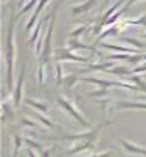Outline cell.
<instances>
[{
  "label": "cell",
  "mask_w": 146,
  "mask_h": 157,
  "mask_svg": "<svg viewBox=\"0 0 146 157\" xmlns=\"http://www.w3.org/2000/svg\"><path fill=\"white\" fill-rule=\"evenodd\" d=\"M107 72H109V74H113V75H116L118 78H124V77H129V75H132V69H129L127 66H121V64H116L115 68L109 69Z\"/></svg>",
  "instance_id": "obj_15"
},
{
  "label": "cell",
  "mask_w": 146,
  "mask_h": 157,
  "mask_svg": "<svg viewBox=\"0 0 146 157\" xmlns=\"http://www.w3.org/2000/svg\"><path fill=\"white\" fill-rule=\"evenodd\" d=\"M21 123H22V126L30 127V129H44L43 124L39 123V121H36V120H30V118H22Z\"/></svg>",
  "instance_id": "obj_24"
},
{
  "label": "cell",
  "mask_w": 146,
  "mask_h": 157,
  "mask_svg": "<svg viewBox=\"0 0 146 157\" xmlns=\"http://www.w3.org/2000/svg\"><path fill=\"white\" fill-rule=\"evenodd\" d=\"M8 118H11V120H14V109H13V105L10 104V101H3L2 104V121L5 123Z\"/></svg>",
  "instance_id": "obj_17"
},
{
  "label": "cell",
  "mask_w": 146,
  "mask_h": 157,
  "mask_svg": "<svg viewBox=\"0 0 146 157\" xmlns=\"http://www.w3.org/2000/svg\"><path fill=\"white\" fill-rule=\"evenodd\" d=\"M107 60H110V61H113V60H129L130 58V54H119V52H115V54H110V55H107L105 57Z\"/></svg>",
  "instance_id": "obj_27"
},
{
  "label": "cell",
  "mask_w": 146,
  "mask_h": 157,
  "mask_svg": "<svg viewBox=\"0 0 146 157\" xmlns=\"http://www.w3.org/2000/svg\"><path fill=\"white\" fill-rule=\"evenodd\" d=\"M27 154H29V157H38V155L35 154V151L30 149V148H27Z\"/></svg>",
  "instance_id": "obj_31"
},
{
  "label": "cell",
  "mask_w": 146,
  "mask_h": 157,
  "mask_svg": "<svg viewBox=\"0 0 146 157\" xmlns=\"http://www.w3.org/2000/svg\"><path fill=\"white\" fill-rule=\"evenodd\" d=\"M54 14V13H52ZM52 14L49 13V14L44 17V19H41L38 24H36V27H35V30L30 33V38H29V44L30 46H36V39H39V36L43 35V30H44V25H46V22H47V19H50L52 17Z\"/></svg>",
  "instance_id": "obj_11"
},
{
  "label": "cell",
  "mask_w": 146,
  "mask_h": 157,
  "mask_svg": "<svg viewBox=\"0 0 146 157\" xmlns=\"http://www.w3.org/2000/svg\"><path fill=\"white\" fill-rule=\"evenodd\" d=\"M24 80H25V66L21 69V74L17 75V80L14 83V90H13V99H14L16 107H21L24 101Z\"/></svg>",
  "instance_id": "obj_7"
},
{
  "label": "cell",
  "mask_w": 146,
  "mask_h": 157,
  "mask_svg": "<svg viewBox=\"0 0 146 157\" xmlns=\"http://www.w3.org/2000/svg\"><path fill=\"white\" fill-rule=\"evenodd\" d=\"M124 22L127 25V29H130V27H146V13L141 14L140 17H127V19H124Z\"/></svg>",
  "instance_id": "obj_16"
},
{
  "label": "cell",
  "mask_w": 146,
  "mask_h": 157,
  "mask_svg": "<svg viewBox=\"0 0 146 157\" xmlns=\"http://www.w3.org/2000/svg\"><path fill=\"white\" fill-rule=\"evenodd\" d=\"M123 3H124V0H116V2H115L113 5H110L107 10H105V13H104V14H102V17H101V22H102V25H104L105 22H107V21H109V19H110L113 14H116V13H118V8L121 6ZM104 29H105V27H104Z\"/></svg>",
  "instance_id": "obj_13"
},
{
  "label": "cell",
  "mask_w": 146,
  "mask_h": 157,
  "mask_svg": "<svg viewBox=\"0 0 146 157\" xmlns=\"http://www.w3.org/2000/svg\"><path fill=\"white\" fill-rule=\"evenodd\" d=\"M46 68H47L46 63H39V66H38V69H36V82H38L39 85H43V83L46 82V77H47Z\"/></svg>",
  "instance_id": "obj_20"
},
{
  "label": "cell",
  "mask_w": 146,
  "mask_h": 157,
  "mask_svg": "<svg viewBox=\"0 0 146 157\" xmlns=\"http://www.w3.org/2000/svg\"><path fill=\"white\" fill-rule=\"evenodd\" d=\"M90 96L104 99L105 96H109V88H99V90H94V91H90Z\"/></svg>",
  "instance_id": "obj_26"
},
{
  "label": "cell",
  "mask_w": 146,
  "mask_h": 157,
  "mask_svg": "<svg viewBox=\"0 0 146 157\" xmlns=\"http://www.w3.org/2000/svg\"><path fill=\"white\" fill-rule=\"evenodd\" d=\"M55 82L57 85H61L64 82V75H63V66L61 61H55Z\"/></svg>",
  "instance_id": "obj_25"
},
{
  "label": "cell",
  "mask_w": 146,
  "mask_h": 157,
  "mask_svg": "<svg viewBox=\"0 0 146 157\" xmlns=\"http://www.w3.org/2000/svg\"><path fill=\"white\" fill-rule=\"evenodd\" d=\"M55 61H72V63H90L88 57H83L80 54H74L68 47H60L55 52Z\"/></svg>",
  "instance_id": "obj_6"
},
{
  "label": "cell",
  "mask_w": 146,
  "mask_h": 157,
  "mask_svg": "<svg viewBox=\"0 0 146 157\" xmlns=\"http://www.w3.org/2000/svg\"><path fill=\"white\" fill-rule=\"evenodd\" d=\"M80 82L85 83H93L98 85L101 88H123V90H130V91H138V88L134 83H129L126 80H121V78H115V80H110V78H99V77H80Z\"/></svg>",
  "instance_id": "obj_3"
},
{
  "label": "cell",
  "mask_w": 146,
  "mask_h": 157,
  "mask_svg": "<svg viewBox=\"0 0 146 157\" xmlns=\"http://www.w3.org/2000/svg\"><path fill=\"white\" fill-rule=\"evenodd\" d=\"M119 145L123 146V149L129 154H134V155H141V157H146V148L144 146H140L137 143L130 141V140H126V138H118Z\"/></svg>",
  "instance_id": "obj_8"
},
{
  "label": "cell",
  "mask_w": 146,
  "mask_h": 157,
  "mask_svg": "<svg viewBox=\"0 0 146 157\" xmlns=\"http://www.w3.org/2000/svg\"><path fill=\"white\" fill-rule=\"evenodd\" d=\"M25 102H27V105L33 107L36 112H41V113H44V115L49 112L47 104L43 102V101H36V99H33V98H25Z\"/></svg>",
  "instance_id": "obj_14"
},
{
  "label": "cell",
  "mask_w": 146,
  "mask_h": 157,
  "mask_svg": "<svg viewBox=\"0 0 146 157\" xmlns=\"http://www.w3.org/2000/svg\"><path fill=\"white\" fill-rule=\"evenodd\" d=\"M110 124L109 120H104L102 123H99L94 129H90V130H85V132H79V134H69V135H64L63 140H68V141H74V143H79V141H88V140H98L101 130Z\"/></svg>",
  "instance_id": "obj_5"
},
{
  "label": "cell",
  "mask_w": 146,
  "mask_h": 157,
  "mask_svg": "<svg viewBox=\"0 0 146 157\" xmlns=\"http://www.w3.org/2000/svg\"><path fill=\"white\" fill-rule=\"evenodd\" d=\"M121 41H123L124 44H129L130 47H134V49H144V44H143V43H140L138 39H135V38L123 36V38H121Z\"/></svg>",
  "instance_id": "obj_23"
},
{
  "label": "cell",
  "mask_w": 146,
  "mask_h": 157,
  "mask_svg": "<svg viewBox=\"0 0 146 157\" xmlns=\"http://www.w3.org/2000/svg\"><path fill=\"white\" fill-rule=\"evenodd\" d=\"M11 140H13V143H14V149H13V157H17V155H19L21 148L25 145V143H24V137H21L19 134H14V135L11 137Z\"/></svg>",
  "instance_id": "obj_18"
},
{
  "label": "cell",
  "mask_w": 146,
  "mask_h": 157,
  "mask_svg": "<svg viewBox=\"0 0 146 157\" xmlns=\"http://www.w3.org/2000/svg\"><path fill=\"white\" fill-rule=\"evenodd\" d=\"M140 36H141V38H144V39H146V32H143V33H141V35H140Z\"/></svg>",
  "instance_id": "obj_32"
},
{
  "label": "cell",
  "mask_w": 146,
  "mask_h": 157,
  "mask_svg": "<svg viewBox=\"0 0 146 157\" xmlns=\"http://www.w3.org/2000/svg\"><path fill=\"white\" fill-rule=\"evenodd\" d=\"M52 151H54V148H44L41 152V157H52Z\"/></svg>",
  "instance_id": "obj_29"
},
{
  "label": "cell",
  "mask_w": 146,
  "mask_h": 157,
  "mask_svg": "<svg viewBox=\"0 0 146 157\" xmlns=\"http://www.w3.org/2000/svg\"><path fill=\"white\" fill-rule=\"evenodd\" d=\"M85 157H112V149L102 151V152H96V154H88Z\"/></svg>",
  "instance_id": "obj_28"
},
{
  "label": "cell",
  "mask_w": 146,
  "mask_h": 157,
  "mask_svg": "<svg viewBox=\"0 0 146 157\" xmlns=\"http://www.w3.org/2000/svg\"><path fill=\"white\" fill-rule=\"evenodd\" d=\"M66 47H68L69 50H72V52H75V54H79L80 50H90V52H93V54L99 55L93 46H88V44L82 43L80 39H75V38H69L68 41H66Z\"/></svg>",
  "instance_id": "obj_9"
},
{
  "label": "cell",
  "mask_w": 146,
  "mask_h": 157,
  "mask_svg": "<svg viewBox=\"0 0 146 157\" xmlns=\"http://www.w3.org/2000/svg\"><path fill=\"white\" fill-rule=\"evenodd\" d=\"M16 17L11 16L10 25H8V35L5 41V50H3V60H5V80H6V90L10 94H13V77H14V63H16V36H14V29H16Z\"/></svg>",
  "instance_id": "obj_1"
},
{
  "label": "cell",
  "mask_w": 146,
  "mask_h": 157,
  "mask_svg": "<svg viewBox=\"0 0 146 157\" xmlns=\"http://www.w3.org/2000/svg\"><path fill=\"white\" fill-rule=\"evenodd\" d=\"M98 3V0H85L83 3L80 5H74L71 8V13H72V16H80V14H85L86 11H90L93 6H94Z\"/></svg>",
  "instance_id": "obj_12"
},
{
  "label": "cell",
  "mask_w": 146,
  "mask_h": 157,
  "mask_svg": "<svg viewBox=\"0 0 146 157\" xmlns=\"http://www.w3.org/2000/svg\"><path fill=\"white\" fill-rule=\"evenodd\" d=\"M55 13L57 10H54V14H52V19H50V25L47 27V32H46V39H44V47H43V52H41V57H39V60H41V63H46L52 58L55 57L54 55V49H52V43H54V30H55Z\"/></svg>",
  "instance_id": "obj_4"
},
{
  "label": "cell",
  "mask_w": 146,
  "mask_h": 157,
  "mask_svg": "<svg viewBox=\"0 0 146 157\" xmlns=\"http://www.w3.org/2000/svg\"><path fill=\"white\" fill-rule=\"evenodd\" d=\"M99 46L102 49H107V50H112V52H119V54H130V55H134V54H138V49H134V47H130V46H121V44H112V43H99Z\"/></svg>",
  "instance_id": "obj_10"
},
{
  "label": "cell",
  "mask_w": 146,
  "mask_h": 157,
  "mask_svg": "<svg viewBox=\"0 0 146 157\" xmlns=\"http://www.w3.org/2000/svg\"><path fill=\"white\" fill-rule=\"evenodd\" d=\"M137 2H141V0H129V2L126 3V6H124L123 10H124V11H126V10H129V8H130L132 5H134V3H137Z\"/></svg>",
  "instance_id": "obj_30"
},
{
  "label": "cell",
  "mask_w": 146,
  "mask_h": 157,
  "mask_svg": "<svg viewBox=\"0 0 146 157\" xmlns=\"http://www.w3.org/2000/svg\"><path fill=\"white\" fill-rule=\"evenodd\" d=\"M88 27H91V24H82V25H79L77 29H74V30L69 32V38H75V39H79V38H80V36L88 30Z\"/></svg>",
  "instance_id": "obj_21"
},
{
  "label": "cell",
  "mask_w": 146,
  "mask_h": 157,
  "mask_svg": "<svg viewBox=\"0 0 146 157\" xmlns=\"http://www.w3.org/2000/svg\"><path fill=\"white\" fill-rule=\"evenodd\" d=\"M33 118L36 121H39L44 127H50V129H54L55 127V124H54V121H50L47 116H44V113H41V112H35L33 113Z\"/></svg>",
  "instance_id": "obj_19"
},
{
  "label": "cell",
  "mask_w": 146,
  "mask_h": 157,
  "mask_svg": "<svg viewBox=\"0 0 146 157\" xmlns=\"http://www.w3.org/2000/svg\"><path fill=\"white\" fill-rule=\"evenodd\" d=\"M57 105H58L64 113H68L72 120H75L80 126H83V127H88V126H90V121L83 116V113L80 112V109H79V107L75 105V102H74L72 99H69L68 96H63V94L58 96V98H57Z\"/></svg>",
  "instance_id": "obj_2"
},
{
  "label": "cell",
  "mask_w": 146,
  "mask_h": 157,
  "mask_svg": "<svg viewBox=\"0 0 146 157\" xmlns=\"http://www.w3.org/2000/svg\"><path fill=\"white\" fill-rule=\"evenodd\" d=\"M24 143H25V146L27 148H30V149H33V151H39L41 152L44 148H43V145L39 141H35L33 138H29V137H24Z\"/></svg>",
  "instance_id": "obj_22"
}]
</instances>
